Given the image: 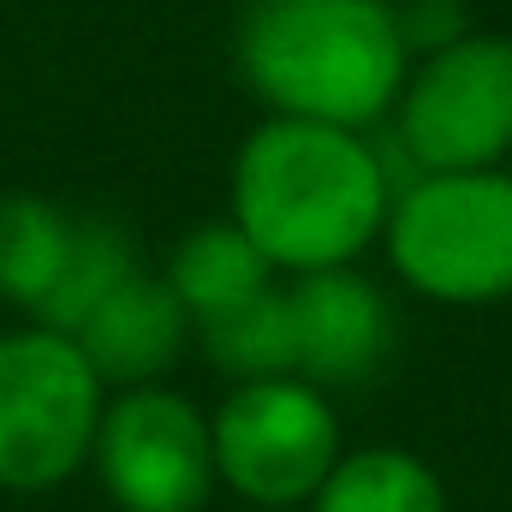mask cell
Returning a JSON list of instances; mask_svg holds the SVG:
<instances>
[{"mask_svg":"<svg viewBox=\"0 0 512 512\" xmlns=\"http://www.w3.org/2000/svg\"><path fill=\"white\" fill-rule=\"evenodd\" d=\"M387 209L393 173L364 131L268 114L233 155L227 221L274 274L358 268V256L382 245Z\"/></svg>","mask_w":512,"mask_h":512,"instance_id":"1","label":"cell"},{"mask_svg":"<svg viewBox=\"0 0 512 512\" xmlns=\"http://www.w3.org/2000/svg\"><path fill=\"white\" fill-rule=\"evenodd\" d=\"M233 60L268 114L346 131L387 120L411 72L393 0H256Z\"/></svg>","mask_w":512,"mask_h":512,"instance_id":"2","label":"cell"},{"mask_svg":"<svg viewBox=\"0 0 512 512\" xmlns=\"http://www.w3.org/2000/svg\"><path fill=\"white\" fill-rule=\"evenodd\" d=\"M382 251L429 304L477 310L512 298V167L411 173L393 185Z\"/></svg>","mask_w":512,"mask_h":512,"instance_id":"3","label":"cell"},{"mask_svg":"<svg viewBox=\"0 0 512 512\" xmlns=\"http://www.w3.org/2000/svg\"><path fill=\"white\" fill-rule=\"evenodd\" d=\"M108 387L72 334H0V495H54L90 471Z\"/></svg>","mask_w":512,"mask_h":512,"instance_id":"4","label":"cell"},{"mask_svg":"<svg viewBox=\"0 0 512 512\" xmlns=\"http://www.w3.org/2000/svg\"><path fill=\"white\" fill-rule=\"evenodd\" d=\"M215 477L239 507L304 512L346 453L334 399L304 376L233 382L209 411Z\"/></svg>","mask_w":512,"mask_h":512,"instance_id":"5","label":"cell"},{"mask_svg":"<svg viewBox=\"0 0 512 512\" xmlns=\"http://www.w3.org/2000/svg\"><path fill=\"white\" fill-rule=\"evenodd\" d=\"M393 149L411 173H477L512 161V36L465 30L411 60L393 102Z\"/></svg>","mask_w":512,"mask_h":512,"instance_id":"6","label":"cell"},{"mask_svg":"<svg viewBox=\"0 0 512 512\" xmlns=\"http://www.w3.org/2000/svg\"><path fill=\"white\" fill-rule=\"evenodd\" d=\"M90 471L114 512H203L221 489L209 411L167 382L108 393Z\"/></svg>","mask_w":512,"mask_h":512,"instance_id":"7","label":"cell"},{"mask_svg":"<svg viewBox=\"0 0 512 512\" xmlns=\"http://www.w3.org/2000/svg\"><path fill=\"white\" fill-rule=\"evenodd\" d=\"M298 376L322 393L364 387L393 352V304L364 268H322L286 286Z\"/></svg>","mask_w":512,"mask_h":512,"instance_id":"8","label":"cell"},{"mask_svg":"<svg viewBox=\"0 0 512 512\" xmlns=\"http://www.w3.org/2000/svg\"><path fill=\"white\" fill-rule=\"evenodd\" d=\"M191 316H185V304L167 292V280L161 274H131L126 286L72 334L78 340V352L90 358V370L102 376L108 393H120V387H155L173 376V364L185 358V346H191Z\"/></svg>","mask_w":512,"mask_h":512,"instance_id":"9","label":"cell"},{"mask_svg":"<svg viewBox=\"0 0 512 512\" xmlns=\"http://www.w3.org/2000/svg\"><path fill=\"white\" fill-rule=\"evenodd\" d=\"M161 280H167V292L185 304V316H191V328H197V322H209V316L245 304L256 292H268L280 274L268 268V256L256 251L233 221H203V227H191V233L167 251Z\"/></svg>","mask_w":512,"mask_h":512,"instance_id":"10","label":"cell"},{"mask_svg":"<svg viewBox=\"0 0 512 512\" xmlns=\"http://www.w3.org/2000/svg\"><path fill=\"white\" fill-rule=\"evenodd\" d=\"M78 215H66L54 197L6 191L0 197V304H12L24 322L42 316L48 292L66 274Z\"/></svg>","mask_w":512,"mask_h":512,"instance_id":"11","label":"cell"},{"mask_svg":"<svg viewBox=\"0 0 512 512\" xmlns=\"http://www.w3.org/2000/svg\"><path fill=\"white\" fill-rule=\"evenodd\" d=\"M304 512H453V501L423 453L376 441V447H346Z\"/></svg>","mask_w":512,"mask_h":512,"instance_id":"12","label":"cell"},{"mask_svg":"<svg viewBox=\"0 0 512 512\" xmlns=\"http://www.w3.org/2000/svg\"><path fill=\"white\" fill-rule=\"evenodd\" d=\"M131 274H143V251L120 221L108 215H78V233H72V256H66V274L60 286L48 292L36 328H54V334H78Z\"/></svg>","mask_w":512,"mask_h":512,"instance_id":"13","label":"cell"},{"mask_svg":"<svg viewBox=\"0 0 512 512\" xmlns=\"http://www.w3.org/2000/svg\"><path fill=\"white\" fill-rule=\"evenodd\" d=\"M203 346V358L227 376V382H268V376H298V352H292V304L286 286L274 280L268 292H256L245 304L197 322L191 334Z\"/></svg>","mask_w":512,"mask_h":512,"instance_id":"14","label":"cell"},{"mask_svg":"<svg viewBox=\"0 0 512 512\" xmlns=\"http://www.w3.org/2000/svg\"><path fill=\"white\" fill-rule=\"evenodd\" d=\"M393 12H399V36H405L411 60H423V54H435L471 30L459 0H393Z\"/></svg>","mask_w":512,"mask_h":512,"instance_id":"15","label":"cell"},{"mask_svg":"<svg viewBox=\"0 0 512 512\" xmlns=\"http://www.w3.org/2000/svg\"><path fill=\"white\" fill-rule=\"evenodd\" d=\"M239 512H268V507H239Z\"/></svg>","mask_w":512,"mask_h":512,"instance_id":"16","label":"cell"}]
</instances>
